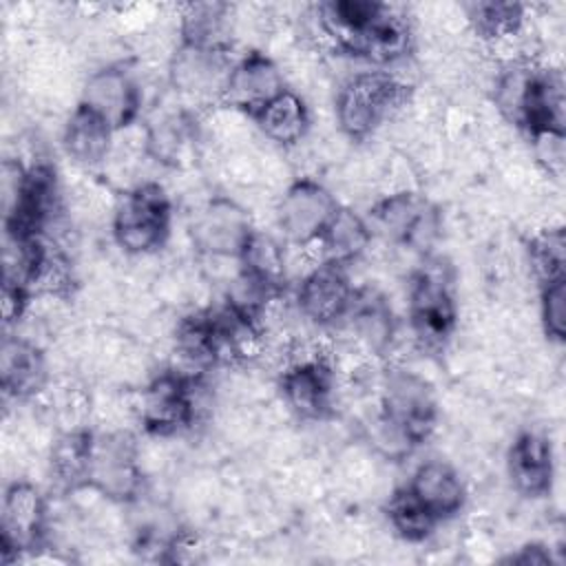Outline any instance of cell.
Segmentation results:
<instances>
[{
  "instance_id": "29",
  "label": "cell",
  "mask_w": 566,
  "mask_h": 566,
  "mask_svg": "<svg viewBox=\"0 0 566 566\" xmlns=\"http://www.w3.org/2000/svg\"><path fill=\"white\" fill-rule=\"evenodd\" d=\"M385 515L389 526L398 537L405 542H424L436 526L440 524L413 495L407 486L396 489L387 504H385Z\"/></svg>"
},
{
  "instance_id": "14",
  "label": "cell",
  "mask_w": 566,
  "mask_h": 566,
  "mask_svg": "<svg viewBox=\"0 0 566 566\" xmlns=\"http://www.w3.org/2000/svg\"><path fill=\"white\" fill-rule=\"evenodd\" d=\"M285 405L303 420H323L332 413L334 369L327 356H305L287 365L279 378Z\"/></svg>"
},
{
  "instance_id": "10",
  "label": "cell",
  "mask_w": 566,
  "mask_h": 566,
  "mask_svg": "<svg viewBox=\"0 0 566 566\" xmlns=\"http://www.w3.org/2000/svg\"><path fill=\"white\" fill-rule=\"evenodd\" d=\"M137 416L146 433L175 436L197 416L195 378L184 371H161L139 394Z\"/></svg>"
},
{
  "instance_id": "5",
  "label": "cell",
  "mask_w": 566,
  "mask_h": 566,
  "mask_svg": "<svg viewBox=\"0 0 566 566\" xmlns=\"http://www.w3.org/2000/svg\"><path fill=\"white\" fill-rule=\"evenodd\" d=\"M409 325L427 352H442L458 325V303L451 270L442 259L422 263L409 281Z\"/></svg>"
},
{
  "instance_id": "28",
  "label": "cell",
  "mask_w": 566,
  "mask_h": 566,
  "mask_svg": "<svg viewBox=\"0 0 566 566\" xmlns=\"http://www.w3.org/2000/svg\"><path fill=\"white\" fill-rule=\"evenodd\" d=\"M230 7L223 2H192L181 11V44L201 49H226V20Z\"/></svg>"
},
{
  "instance_id": "15",
  "label": "cell",
  "mask_w": 566,
  "mask_h": 566,
  "mask_svg": "<svg viewBox=\"0 0 566 566\" xmlns=\"http://www.w3.org/2000/svg\"><path fill=\"white\" fill-rule=\"evenodd\" d=\"M354 290L347 265L323 259L301 279L296 303L310 323L327 327L345 318Z\"/></svg>"
},
{
  "instance_id": "26",
  "label": "cell",
  "mask_w": 566,
  "mask_h": 566,
  "mask_svg": "<svg viewBox=\"0 0 566 566\" xmlns=\"http://www.w3.org/2000/svg\"><path fill=\"white\" fill-rule=\"evenodd\" d=\"M316 243L323 250L325 261L349 265L369 248L371 228L352 208L338 206V210L334 212V217L329 219V223L325 226Z\"/></svg>"
},
{
  "instance_id": "1",
  "label": "cell",
  "mask_w": 566,
  "mask_h": 566,
  "mask_svg": "<svg viewBox=\"0 0 566 566\" xmlns=\"http://www.w3.org/2000/svg\"><path fill=\"white\" fill-rule=\"evenodd\" d=\"M316 24L336 51L374 64H391L413 49L409 20L376 0L321 2Z\"/></svg>"
},
{
  "instance_id": "32",
  "label": "cell",
  "mask_w": 566,
  "mask_h": 566,
  "mask_svg": "<svg viewBox=\"0 0 566 566\" xmlns=\"http://www.w3.org/2000/svg\"><path fill=\"white\" fill-rule=\"evenodd\" d=\"M528 261L542 283L566 279V234L562 226L544 228L528 241Z\"/></svg>"
},
{
  "instance_id": "12",
  "label": "cell",
  "mask_w": 566,
  "mask_h": 566,
  "mask_svg": "<svg viewBox=\"0 0 566 566\" xmlns=\"http://www.w3.org/2000/svg\"><path fill=\"white\" fill-rule=\"evenodd\" d=\"M336 210L338 201L323 184L301 177L285 188L276 206V223L290 243L312 245Z\"/></svg>"
},
{
  "instance_id": "17",
  "label": "cell",
  "mask_w": 566,
  "mask_h": 566,
  "mask_svg": "<svg viewBox=\"0 0 566 566\" xmlns=\"http://www.w3.org/2000/svg\"><path fill=\"white\" fill-rule=\"evenodd\" d=\"M80 102L93 108L117 133L137 119L142 91L124 64H108L88 75Z\"/></svg>"
},
{
  "instance_id": "27",
  "label": "cell",
  "mask_w": 566,
  "mask_h": 566,
  "mask_svg": "<svg viewBox=\"0 0 566 566\" xmlns=\"http://www.w3.org/2000/svg\"><path fill=\"white\" fill-rule=\"evenodd\" d=\"M195 139L197 130L192 115L184 108H177L150 124L146 142L148 153L157 161L166 166H179L195 150Z\"/></svg>"
},
{
  "instance_id": "6",
  "label": "cell",
  "mask_w": 566,
  "mask_h": 566,
  "mask_svg": "<svg viewBox=\"0 0 566 566\" xmlns=\"http://www.w3.org/2000/svg\"><path fill=\"white\" fill-rule=\"evenodd\" d=\"M411 95V86L387 71H363L336 95V122L349 139H367Z\"/></svg>"
},
{
  "instance_id": "24",
  "label": "cell",
  "mask_w": 566,
  "mask_h": 566,
  "mask_svg": "<svg viewBox=\"0 0 566 566\" xmlns=\"http://www.w3.org/2000/svg\"><path fill=\"white\" fill-rule=\"evenodd\" d=\"M250 119L261 128V133L279 144L294 146L298 144L310 128V113L301 95L285 88L274 99H270L261 111H256Z\"/></svg>"
},
{
  "instance_id": "20",
  "label": "cell",
  "mask_w": 566,
  "mask_h": 566,
  "mask_svg": "<svg viewBox=\"0 0 566 566\" xmlns=\"http://www.w3.org/2000/svg\"><path fill=\"white\" fill-rule=\"evenodd\" d=\"M405 486L438 522L455 517L467 502V486L460 473L444 460L418 464Z\"/></svg>"
},
{
  "instance_id": "25",
  "label": "cell",
  "mask_w": 566,
  "mask_h": 566,
  "mask_svg": "<svg viewBox=\"0 0 566 566\" xmlns=\"http://www.w3.org/2000/svg\"><path fill=\"white\" fill-rule=\"evenodd\" d=\"M237 259L241 263L239 274H243L245 279L265 287L274 296H279L285 290V252L281 243L270 234L254 230Z\"/></svg>"
},
{
  "instance_id": "31",
  "label": "cell",
  "mask_w": 566,
  "mask_h": 566,
  "mask_svg": "<svg viewBox=\"0 0 566 566\" xmlns=\"http://www.w3.org/2000/svg\"><path fill=\"white\" fill-rule=\"evenodd\" d=\"M464 9L473 31L484 40L511 38L526 20V7L520 2H471Z\"/></svg>"
},
{
  "instance_id": "30",
  "label": "cell",
  "mask_w": 566,
  "mask_h": 566,
  "mask_svg": "<svg viewBox=\"0 0 566 566\" xmlns=\"http://www.w3.org/2000/svg\"><path fill=\"white\" fill-rule=\"evenodd\" d=\"M93 431L91 429H73L57 438L51 449V467L55 478L66 489H82L86 475V462L91 451Z\"/></svg>"
},
{
  "instance_id": "22",
  "label": "cell",
  "mask_w": 566,
  "mask_h": 566,
  "mask_svg": "<svg viewBox=\"0 0 566 566\" xmlns=\"http://www.w3.org/2000/svg\"><path fill=\"white\" fill-rule=\"evenodd\" d=\"M352 334L371 352L385 354L391 345L396 321L389 301L374 287H356L345 318Z\"/></svg>"
},
{
  "instance_id": "13",
  "label": "cell",
  "mask_w": 566,
  "mask_h": 566,
  "mask_svg": "<svg viewBox=\"0 0 566 566\" xmlns=\"http://www.w3.org/2000/svg\"><path fill=\"white\" fill-rule=\"evenodd\" d=\"M254 232L250 214L228 197H212L190 221V239L210 256H239Z\"/></svg>"
},
{
  "instance_id": "18",
  "label": "cell",
  "mask_w": 566,
  "mask_h": 566,
  "mask_svg": "<svg viewBox=\"0 0 566 566\" xmlns=\"http://www.w3.org/2000/svg\"><path fill=\"white\" fill-rule=\"evenodd\" d=\"M506 471L513 489L524 497H544L555 482V453L551 440L533 429L520 431L506 453Z\"/></svg>"
},
{
  "instance_id": "2",
  "label": "cell",
  "mask_w": 566,
  "mask_h": 566,
  "mask_svg": "<svg viewBox=\"0 0 566 566\" xmlns=\"http://www.w3.org/2000/svg\"><path fill=\"white\" fill-rule=\"evenodd\" d=\"M436 422L438 400L431 382L411 369H387L374 427L378 449L389 458L409 455L433 433Z\"/></svg>"
},
{
  "instance_id": "35",
  "label": "cell",
  "mask_w": 566,
  "mask_h": 566,
  "mask_svg": "<svg viewBox=\"0 0 566 566\" xmlns=\"http://www.w3.org/2000/svg\"><path fill=\"white\" fill-rule=\"evenodd\" d=\"M504 562L509 564H524V566H535V564H553V555L544 544H524L517 553L509 555Z\"/></svg>"
},
{
  "instance_id": "21",
  "label": "cell",
  "mask_w": 566,
  "mask_h": 566,
  "mask_svg": "<svg viewBox=\"0 0 566 566\" xmlns=\"http://www.w3.org/2000/svg\"><path fill=\"white\" fill-rule=\"evenodd\" d=\"M232 62L226 49H201L190 44H179V51L170 62V82L175 91L186 95H221L226 75Z\"/></svg>"
},
{
  "instance_id": "3",
  "label": "cell",
  "mask_w": 566,
  "mask_h": 566,
  "mask_svg": "<svg viewBox=\"0 0 566 566\" xmlns=\"http://www.w3.org/2000/svg\"><path fill=\"white\" fill-rule=\"evenodd\" d=\"M495 102L502 115L531 142L564 137L566 133L564 77L557 69L531 62L509 64L497 80Z\"/></svg>"
},
{
  "instance_id": "9",
  "label": "cell",
  "mask_w": 566,
  "mask_h": 566,
  "mask_svg": "<svg viewBox=\"0 0 566 566\" xmlns=\"http://www.w3.org/2000/svg\"><path fill=\"white\" fill-rule=\"evenodd\" d=\"M84 486L113 502H133L142 493L144 475L137 462V442L128 431L93 433Z\"/></svg>"
},
{
  "instance_id": "7",
  "label": "cell",
  "mask_w": 566,
  "mask_h": 566,
  "mask_svg": "<svg viewBox=\"0 0 566 566\" xmlns=\"http://www.w3.org/2000/svg\"><path fill=\"white\" fill-rule=\"evenodd\" d=\"M172 203L166 190L146 181L126 190L113 212V239L128 254H150L170 237Z\"/></svg>"
},
{
  "instance_id": "34",
  "label": "cell",
  "mask_w": 566,
  "mask_h": 566,
  "mask_svg": "<svg viewBox=\"0 0 566 566\" xmlns=\"http://www.w3.org/2000/svg\"><path fill=\"white\" fill-rule=\"evenodd\" d=\"M29 301H31V292L29 290H24L22 285L2 281V316H4L7 325L20 321V316L24 314Z\"/></svg>"
},
{
  "instance_id": "23",
  "label": "cell",
  "mask_w": 566,
  "mask_h": 566,
  "mask_svg": "<svg viewBox=\"0 0 566 566\" xmlns=\"http://www.w3.org/2000/svg\"><path fill=\"white\" fill-rule=\"evenodd\" d=\"M115 130L93 108L77 102L62 130V146L69 159L77 166L91 168L106 159Z\"/></svg>"
},
{
  "instance_id": "16",
  "label": "cell",
  "mask_w": 566,
  "mask_h": 566,
  "mask_svg": "<svg viewBox=\"0 0 566 566\" xmlns=\"http://www.w3.org/2000/svg\"><path fill=\"white\" fill-rule=\"evenodd\" d=\"M283 91L285 80L279 66L265 53L250 51L232 62L219 99L252 117Z\"/></svg>"
},
{
  "instance_id": "8",
  "label": "cell",
  "mask_w": 566,
  "mask_h": 566,
  "mask_svg": "<svg viewBox=\"0 0 566 566\" xmlns=\"http://www.w3.org/2000/svg\"><path fill=\"white\" fill-rule=\"evenodd\" d=\"M371 230H378L391 243L429 254L442 232L440 208L420 192L402 190L382 197L369 210Z\"/></svg>"
},
{
  "instance_id": "11",
  "label": "cell",
  "mask_w": 566,
  "mask_h": 566,
  "mask_svg": "<svg viewBox=\"0 0 566 566\" xmlns=\"http://www.w3.org/2000/svg\"><path fill=\"white\" fill-rule=\"evenodd\" d=\"M46 535V500L29 482L7 486L0 513L2 562H13L24 553L42 548Z\"/></svg>"
},
{
  "instance_id": "4",
  "label": "cell",
  "mask_w": 566,
  "mask_h": 566,
  "mask_svg": "<svg viewBox=\"0 0 566 566\" xmlns=\"http://www.w3.org/2000/svg\"><path fill=\"white\" fill-rule=\"evenodd\" d=\"M2 212L7 239L46 237L60 212L55 168L46 161L24 168L7 159L2 164Z\"/></svg>"
},
{
  "instance_id": "19",
  "label": "cell",
  "mask_w": 566,
  "mask_h": 566,
  "mask_svg": "<svg viewBox=\"0 0 566 566\" xmlns=\"http://www.w3.org/2000/svg\"><path fill=\"white\" fill-rule=\"evenodd\" d=\"M49 365L44 352L20 336H4L0 347V387L4 396L29 400L44 391Z\"/></svg>"
},
{
  "instance_id": "33",
  "label": "cell",
  "mask_w": 566,
  "mask_h": 566,
  "mask_svg": "<svg viewBox=\"0 0 566 566\" xmlns=\"http://www.w3.org/2000/svg\"><path fill=\"white\" fill-rule=\"evenodd\" d=\"M539 316L544 334L564 343L566 338V279H557L539 285Z\"/></svg>"
}]
</instances>
